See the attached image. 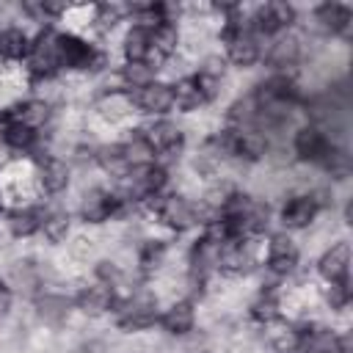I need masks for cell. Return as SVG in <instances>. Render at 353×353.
Returning <instances> with one entry per match:
<instances>
[{"instance_id": "1", "label": "cell", "mask_w": 353, "mask_h": 353, "mask_svg": "<svg viewBox=\"0 0 353 353\" xmlns=\"http://www.w3.org/2000/svg\"><path fill=\"white\" fill-rule=\"evenodd\" d=\"M165 182V171L154 163H143V165H132L124 174V188H127V199H143V196H154Z\"/></svg>"}, {"instance_id": "24", "label": "cell", "mask_w": 353, "mask_h": 353, "mask_svg": "<svg viewBox=\"0 0 353 353\" xmlns=\"http://www.w3.org/2000/svg\"><path fill=\"white\" fill-rule=\"evenodd\" d=\"M41 212H36V210H17V212H11V218H8V226H11V232L17 234V237H28V234H33V232H39L41 229Z\"/></svg>"}, {"instance_id": "14", "label": "cell", "mask_w": 353, "mask_h": 353, "mask_svg": "<svg viewBox=\"0 0 353 353\" xmlns=\"http://www.w3.org/2000/svg\"><path fill=\"white\" fill-rule=\"evenodd\" d=\"M317 215V201L314 196H295L284 204L281 210V221L284 226H292V229H301L306 223H312V218Z\"/></svg>"}, {"instance_id": "23", "label": "cell", "mask_w": 353, "mask_h": 353, "mask_svg": "<svg viewBox=\"0 0 353 353\" xmlns=\"http://www.w3.org/2000/svg\"><path fill=\"white\" fill-rule=\"evenodd\" d=\"M47 116H50V110H47V105L39 102V99H30V102L19 105V108L11 113V119H14L17 124H25V127H30V130H36L39 124H44Z\"/></svg>"}, {"instance_id": "26", "label": "cell", "mask_w": 353, "mask_h": 353, "mask_svg": "<svg viewBox=\"0 0 353 353\" xmlns=\"http://www.w3.org/2000/svg\"><path fill=\"white\" fill-rule=\"evenodd\" d=\"M41 229H44V234H47L52 243H58V240H63V237H66V232H69V215H66V212H61V210H55V212L44 215Z\"/></svg>"}, {"instance_id": "21", "label": "cell", "mask_w": 353, "mask_h": 353, "mask_svg": "<svg viewBox=\"0 0 353 353\" xmlns=\"http://www.w3.org/2000/svg\"><path fill=\"white\" fill-rule=\"evenodd\" d=\"M77 303H80V309L88 312V314H102L105 309H110V303H113V292H110L105 284H97V287L83 290L80 298H77Z\"/></svg>"}, {"instance_id": "28", "label": "cell", "mask_w": 353, "mask_h": 353, "mask_svg": "<svg viewBox=\"0 0 353 353\" xmlns=\"http://www.w3.org/2000/svg\"><path fill=\"white\" fill-rule=\"evenodd\" d=\"M251 314H254L259 323H270V320H276V314H279V303H276V298H273V295H259V298L254 301V306H251Z\"/></svg>"}, {"instance_id": "4", "label": "cell", "mask_w": 353, "mask_h": 353, "mask_svg": "<svg viewBox=\"0 0 353 353\" xmlns=\"http://www.w3.org/2000/svg\"><path fill=\"white\" fill-rule=\"evenodd\" d=\"M99 55L77 36H58V61L69 69H88Z\"/></svg>"}, {"instance_id": "30", "label": "cell", "mask_w": 353, "mask_h": 353, "mask_svg": "<svg viewBox=\"0 0 353 353\" xmlns=\"http://www.w3.org/2000/svg\"><path fill=\"white\" fill-rule=\"evenodd\" d=\"M149 74H152V72H149V63H130V66L124 69V77H127L135 88H141V85L152 83V80H149Z\"/></svg>"}, {"instance_id": "16", "label": "cell", "mask_w": 353, "mask_h": 353, "mask_svg": "<svg viewBox=\"0 0 353 353\" xmlns=\"http://www.w3.org/2000/svg\"><path fill=\"white\" fill-rule=\"evenodd\" d=\"M149 36H152V58L163 61V58H168L174 52V47H176V28L171 22L160 19V25L149 28Z\"/></svg>"}, {"instance_id": "3", "label": "cell", "mask_w": 353, "mask_h": 353, "mask_svg": "<svg viewBox=\"0 0 353 353\" xmlns=\"http://www.w3.org/2000/svg\"><path fill=\"white\" fill-rule=\"evenodd\" d=\"M226 52L229 61L237 66H251L259 58V44L254 39V33L243 30V28H229L226 30Z\"/></svg>"}, {"instance_id": "17", "label": "cell", "mask_w": 353, "mask_h": 353, "mask_svg": "<svg viewBox=\"0 0 353 353\" xmlns=\"http://www.w3.org/2000/svg\"><path fill=\"white\" fill-rule=\"evenodd\" d=\"M171 91H174V105L179 110H196L201 102H207V97H204V91H201L196 77L179 80L176 85H171Z\"/></svg>"}, {"instance_id": "13", "label": "cell", "mask_w": 353, "mask_h": 353, "mask_svg": "<svg viewBox=\"0 0 353 353\" xmlns=\"http://www.w3.org/2000/svg\"><path fill=\"white\" fill-rule=\"evenodd\" d=\"M116 207H119L116 196H110L105 190H91L83 199V218L88 223H102V221H108L116 212Z\"/></svg>"}, {"instance_id": "22", "label": "cell", "mask_w": 353, "mask_h": 353, "mask_svg": "<svg viewBox=\"0 0 353 353\" xmlns=\"http://www.w3.org/2000/svg\"><path fill=\"white\" fill-rule=\"evenodd\" d=\"M28 52H30V47H28V36L22 30H17V28L0 30V55L17 61V58H25Z\"/></svg>"}, {"instance_id": "29", "label": "cell", "mask_w": 353, "mask_h": 353, "mask_svg": "<svg viewBox=\"0 0 353 353\" xmlns=\"http://www.w3.org/2000/svg\"><path fill=\"white\" fill-rule=\"evenodd\" d=\"M295 55H298V44H295L292 39H284V41L273 44V63L287 66V61L292 63V61H295Z\"/></svg>"}, {"instance_id": "5", "label": "cell", "mask_w": 353, "mask_h": 353, "mask_svg": "<svg viewBox=\"0 0 353 353\" xmlns=\"http://www.w3.org/2000/svg\"><path fill=\"white\" fill-rule=\"evenodd\" d=\"M30 66L41 74H47V72H52V69H58L61 66V61H58V33H52V30H44L39 39H36V44L30 47Z\"/></svg>"}, {"instance_id": "7", "label": "cell", "mask_w": 353, "mask_h": 353, "mask_svg": "<svg viewBox=\"0 0 353 353\" xmlns=\"http://www.w3.org/2000/svg\"><path fill=\"white\" fill-rule=\"evenodd\" d=\"M141 141L152 149V152H160V154H171L182 146V132L168 124V121H160V124H152L146 127V132L141 135Z\"/></svg>"}, {"instance_id": "33", "label": "cell", "mask_w": 353, "mask_h": 353, "mask_svg": "<svg viewBox=\"0 0 353 353\" xmlns=\"http://www.w3.org/2000/svg\"><path fill=\"white\" fill-rule=\"evenodd\" d=\"M11 306V292H8V287L0 281V312H6Z\"/></svg>"}, {"instance_id": "19", "label": "cell", "mask_w": 353, "mask_h": 353, "mask_svg": "<svg viewBox=\"0 0 353 353\" xmlns=\"http://www.w3.org/2000/svg\"><path fill=\"white\" fill-rule=\"evenodd\" d=\"M314 19L320 22V28H323V30L339 33V30H345V28H347V22H350V11H347L345 6H339V3H325V6H320V8H317Z\"/></svg>"}, {"instance_id": "11", "label": "cell", "mask_w": 353, "mask_h": 353, "mask_svg": "<svg viewBox=\"0 0 353 353\" xmlns=\"http://www.w3.org/2000/svg\"><path fill=\"white\" fill-rule=\"evenodd\" d=\"M295 262H298L295 243L290 237H284V234H276L270 240V245H268V268L273 273H290L295 268Z\"/></svg>"}, {"instance_id": "25", "label": "cell", "mask_w": 353, "mask_h": 353, "mask_svg": "<svg viewBox=\"0 0 353 353\" xmlns=\"http://www.w3.org/2000/svg\"><path fill=\"white\" fill-rule=\"evenodd\" d=\"M99 163H102V168H105V171L119 174V176H124V174L130 171V163H127V152H124V146H105V149L99 152Z\"/></svg>"}, {"instance_id": "27", "label": "cell", "mask_w": 353, "mask_h": 353, "mask_svg": "<svg viewBox=\"0 0 353 353\" xmlns=\"http://www.w3.org/2000/svg\"><path fill=\"white\" fill-rule=\"evenodd\" d=\"M3 138H6V143H8V146H14V149H28V146L36 141V130H30V127H25V124H17V121H11V124L6 127V132H3Z\"/></svg>"}, {"instance_id": "20", "label": "cell", "mask_w": 353, "mask_h": 353, "mask_svg": "<svg viewBox=\"0 0 353 353\" xmlns=\"http://www.w3.org/2000/svg\"><path fill=\"white\" fill-rule=\"evenodd\" d=\"M41 185L50 193H61L69 185V168H66V163L58 160V157L44 160V165H41Z\"/></svg>"}, {"instance_id": "9", "label": "cell", "mask_w": 353, "mask_h": 353, "mask_svg": "<svg viewBox=\"0 0 353 353\" xmlns=\"http://www.w3.org/2000/svg\"><path fill=\"white\" fill-rule=\"evenodd\" d=\"M347 268H350V248L347 243H336L328 248L320 259V276L334 284V281H347Z\"/></svg>"}, {"instance_id": "31", "label": "cell", "mask_w": 353, "mask_h": 353, "mask_svg": "<svg viewBox=\"0 0 353 353\" xmlns=\"http://www.w3.org/2000/svg\"><path fill=\"white\" fill-rule=\"evenodd\" d=\"M347 281H334L331 284V292H328V298H331V306H345L347 303Z\"/></svg>"}, {"instance_id": "8", "label": "cell", "mask_w": 353, "mask_h": 353, "mask_svg": "<svg viewBox=\"0 0 353 353\" xmlns=\"http://www.w3.org/2000/svg\"><path fill=\"white\" fill-rule=\"evenodd\" d=\"M154 320H157V314H154V303L149 298H132V301H127L124 309H121V314H119V325L127 328V331L149 328Z\"/></svg>"}, {"instance_id": "18", "label": "cell", "mask_w": 353, "mask_h": 353, "mask_svg": "<svg viewBox=\"0 0 353 353\" xmlns=\"http://www.w3.org/2000/svg\"><path fill=\"white\" fill-rule=\"evenodd\" d=\"M193 320H196V314H193V306H190L188 301L174 303V306L160 317V323H163V328H165L168 334H188V331L193 328Z\"/></svg>"}, {"instance_id": "12", "label": "cell", "mask_w": 353, "mask_h": 353, "mask_svg": "<svg viewBox=\"0 0 353 353\" xmlns=\"http://www.w3.org/2000/svg\"><path fill=\"white\" fill-rule=\"evenodd\" d=\"M328 149H331V143L323 135V130H317V127L298 130V135H295V152L303 160H323L328 154Z\"/></svg>"}, {"instance_id": "6", "label": "cell", "mask_w": 353, "mask_h": 353, "mask_svg": "<svg viewBox=\"0 0 353 353\" xmlns=\"http://www.w3.org/2000/svg\"><path fill=\"white\" fill-rule=\"evenodd\" d=\"M135 102L146 113H165L168 108H174V91H171V85L152 80L135 91Z\"/></svg>"}, {"instance_id": "32", "label": "cell", "mask_w": 353, "mask_h": 353, "mask_svg": "<svg viewBox=\"0 0 353 353\" xmlns=\"http://www.w3.org/2000/svg\"><path fill=\"white\" fill-rule=\"evenodd\" d=\"M160 254H163V245H160V243H157V245H146V251H143V265H152V259L157 262Z\"/></svg>"}, {"instance_id": "2", "label": "cell", "mask_w": 353, "mask_h": 353, "mask_svg": "<svg viewBox=\"0 0 353 353\" xmlns=\"http://www.w3.org/2000/svg\"><path fill=\"white\" fill-rule=\"evenodd\" d=\"M157 218L171 229H188L199 221V210L185 196H165L157 204Z\"/></svg>"}, {"instance_id": "15", "label": "cell", "mask_w": 353, "mask_h": 353, "mask_svg": "<svg viewBox=\"0 0 353 353\" xmlns=\"http://www.w3.org/2000/svg\"><path fill=\"white\" fill-rule=\"evenodd\" d=\"M124 55L130 63H149L152 58V36H149V28L138 25L127 33L124 39Z\"/></svg>"}, {"instance_id": "10", "label": "cell", "mask_w": 353, "mask_h": 353, "mask_svg": "<svg viewBox=\"0 0 353 353\" xmlns=\"http://www.w3.org/2000/svg\"><path fill=\"white\" fill-rule=\"evenodd\" d=\"M290 22H292V8H290L287 3H268V6H262V8L256 11V17H254V30L270 36V33L287 28Z\"/></svg>"}]
</instances>
